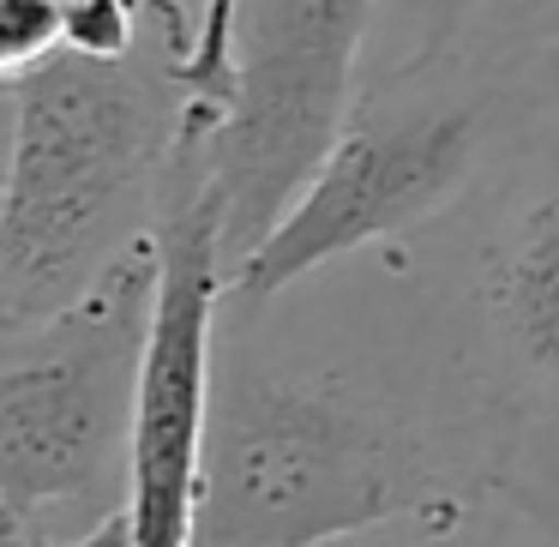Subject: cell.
I'll list each match as a JSON object with an SVG mask.
<instances>
[{"label": "cell", "instance_id": "1", "mask_svg": "<svg viewBox=\"0 0 559 547\" xmlns=\"http://www.w3.org/2000/svg\"><path fill=\"white\" fill-rule=\"evenodd\" d=\"M506 445L391 253L223 295L193 547H337L499 487Z\"/></svg>", "mask_w": 559, "mask_h": 547}, {"label": "cell", "instance_id": "2", "mask_svg": "<svg viewBox=\"0 0 559 547\" xmlns=\"http://www.w3.org/2000/svg\"><path fill=\"white\" fill-rule=\"evenodd\" d=\"M547 103H559V37L523 13H493L433 61L361 73L295 205L229 271V301H271L331 265L409 247L518 151Z\"/></svg>", "mask_w": 559, "mask_h": 547}, {"label": "cell", "instance_id": "3", "mask_svg": "<svg viewBox=\"0 0 559 547\" xmlns=\"http://www.w3.org/2000/svg\"><path fill=\"white\" fill-rule=\"evenodd\" d=\"M0 325H31L157 235L187 139L223 115L199 103L163 19L133 55L55 49L0 73Z\"/></svg>", "mask_w": 559, "mask_h": 547}, {"label": "cell", "instance_id": "4", "mask_svg": "<svg viewBox=\"0 0 559 547\" xmlns=\"http://www.w3.org/2000/svg\"><path fill=\"white\" fill-rule=\"evenodd\" d=\"M157 283L151 235L61 313L0 325V542H85L127 518Z\"/></svg>", "mask_w": 559, "mask_h": 547}, {"label": "cell", "instance_id": "5", "mask_svg": "<svg viewBox=\"0 0 559 547\" xmlns=\"http://www.w3.org/2000/svg\"><path fill=\"white\" fill-rule=\"evenodd\" d=\"M391 259L506 439H559V103L445 223Z\"/></svg>", "mask_w": 559, "mask_h": 547}, {"label": "cell", "instance_id": "6", "mask_svg": "<svg viewBox=\"0 0 559 547\" xmlns=\"http://www.w3.org/2000/svg\"><path fill=\"white\" fill-rule=\"evenodd\" d=\"M379 0H241L235 85L211 139L229 271L277 229L331 151L355 91Z\"/></svg>", "mask_w": 559, "mask_h": 547}, {"label": "cell", "instance_id": "7", "mask_svg": "<svg viewBox=\"0 0 559 547\" xmlns=\"http://www.w3.org/2000/svg\"><path fill=\"white\" fill-rule=\"evenodd\" d=\"M211 139H217V121H205L187 139L169 181V205L157 223L163 283L133 427V481H127L133 547H193L199 523L211 367H217L223 295H229V247H223V193Z\"/></svg>", "mask_w": 559, "mask_h": 547}, {"label": "cell", "instance_id": "8", "mask_svg": "<svg viewBox=\"0 0 559 547\" xmlns=\"http://www.w3.org/2000/svg\"><path fill=\"white\" fill-rule=\"evenodd\" d=\"M337 547H547V535L535 530L499 487H487V494L451 499V506L421 511V518L349 535V542H337Z\"/></svg>", "mask_w": 559, "mask_h": 547}, {"label": "cell", "instance_id": "9", "mask_svg": "<svg viewBox=\"0 0 559 547\" xmlns=\"http://www.w3.org/2000/svg\"><path fill=\"white\" fill-rule=\"evenodd\" d=\"M499 494L547 535V547H559V439H511Z\"/></svg>", "mask_w": 559, "mask_h": 547}, {"label": "cell", "instance_id": "10", "mask_svg": "<svg viewBox=\"0 0 559 547\" xmlns=\"http://www.w3.org/2000/svg\"><path fill=\"white\" fill-rule=\"evenodd\" d=\"M235 25H241V0H199V31H193V91L205 109H229L235 85Z\"/></svg>", "mask_w": 559, "mask_h": 547}, {"label": "cell", "instance_id": "11", "mask_svg": "<svg viewBox=\"0 0 559 547\" xmlns=\"http://www.w3.org/2000/svg\"><path fill=\"white\" fill-rule=\"evenodd\" d=\"M506 0H415L409 7V43L397 61H433L451 55L457 43H469Z\"/></svg>", "mask_w": 559, "mask_h": 547}, {"label": "cell", "instance_id": "12", "mask_svg": "<svg viewBox=\"0 0 559 547\" xmlns=\"http://www.w3.org/2000/svg\"><path fill=\"white\" fill-rule=\"evenodd\" d=\"M79 0H0V73L61 49V25Z\"/></svg>", "mask_w": 559, "mask_h": 547}, {"label": "cell", "instance_id": "13", "mask_svg": "<svg viewBox=\"0 0 559 547\" xmlns=\"http://www.w3.org/2000/svg\"><path fill=\"white\" fill-rule=\"evenodd\" d=\"M499 13H523V19H535V25H547L559 37V0H506Z\"/></svg>", "mask_w": 559, "mask_h": 547}]
</instances>
